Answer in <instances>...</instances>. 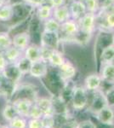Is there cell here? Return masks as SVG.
Instances as JSON below:
<instances>
[{"label": "cell", "instance_id": "cell-25", "mask_svg": "<svg viewBox=\"0 0 114 128\" xmlns=\"http://www.w3.org/2000/svg\"><path fill=\"white\" fill-rule=\"evenodd\" d=\"M14 64L18 68V69L20 70V73L24 75V74H29L31 66H32V62L30 60H28L27 58H26L24 56H22Z\"/></svg>", "mask_w": 114, "mask_h": 128}, {"label": "cell", "instance_id": "cell-29", "mask_svg": "<svg viewBox=\"0 0 114 128\" xmlns=\"http://www.w3.org/2000/svg\"><path fill=\"white\" fill-rule=\"evenodd\" d=\"M41 120H42L43 128H54L55 126V115L54 114H43Z\"/></svg>", "mask_w": 114, "mask_h": 128}, {"label": "cell", "instance_id": "cell-37", "mask_svg": "<svg viewBox=\"0 0 114 128\" xmlns=\"http://www.w3.org/2000/svg\"><path fill=\"white\" fill-rule=\"evenodd\" d=\"M49 2L54 9V8H55V7H59V6L64 5L65 4L66 0H49Z\"/></svg>", "mask_w": 114, "mask_h": 128}, {"label": "cell", "instance_id": "cell-33", "mask_svg": "<svg viewBox=\"0 0 114 128\" xmlns=\"http://www.w3.org/2000/svg\"><path fill=\"white\" fill-rule=\"evenodd\" d=\"M77 128H97V125L91 120H84L77 122Z\"/></svg>", "mask_w": 114, "mask_h": 128}, {"label": "cell", "instance_id": "cell-19", "mask_svg": "<svg viewBox=\"0 0 114 128\" xmlns=\"http://www.w3.org/2000/svg\"><path fill=\"white\" fill-rule=\"evenodd\" d=\"M100 75L103 82H107V83L113 84V82L114 81V64H104Z\"/></svg>", "mask_w": 114, "mask_h": 128}, {"label": "cell", "instance_id": "cell-14", "mask_svg": "<svg viewBox=\"0 0 114 128\" xmlns=\"http://www.w3.org/2000/svg\"><path fill=\"white\" fill-rule=\"evenodd\" d=\"M61 31L63 32L66 36L67 37H72L78 34L79 32V28L77 20H68L67 22H63L61 24ZM60 31V32H61Z\"/></svg>", "mask_w": 114, "mask_h": 128}, {"label": "cell", "instance_id": "cell-23", "mask_svg": "<svg viewBox=\"0 0 114 128\" xmlns=\"http://www.w3.org/2000/svg\"><path fill=\"white\" fill-rule=\"evenodd\" d=\"M44 26V31L49 32H55V34H59L61 31V23L55 20L53 17L46 20L43 24Z\"/></svg>", "mask_w": 114, "mask_h": 128}, {"label": "cell", "instance_id": "cell-40", "mask_svg": "<svg viewBox=\"0 0 114 128\" xmlns=\"http://www.w3.org/2000/svg\"><path fill=\"white\" fill-rule=\"evenodd\" d=\"M5 3H6V2H4V1H3V0H0V8H1L2 6H3V4H4Z\"/></svg>", "mask_w": 114, "mask_h": 128}, {"label": "cell", "instance_id": "cell-41", "mask_svg": "<svg viewBox=\"0 0 114 128\" xmlns=\"http://www.w3.org/2000/svg\"><path fill=\"white\" fill-rule=\"evenodd\" d=\"M0 128H10L8 125H4V126H0Z\"/></svg>", "mask_w": 114, "mask_h": 128}, {"label": "cell", "instance_id": "cell-13", "mask_svg": "<svg viewBox=\"0 0 114 128\" xmlns=\"http://www.w3.org/2000/svg\"><path fill=\"white\" fill-rule=\"evenodd\" d=\"M33 102H34L28 100V99H19V100L13 102V104L17 109L19 115L28 118L29 112H30V109L32 108V105L33 104Z\"/></svg>", "mask_w": 114, "mask_h": 128}, {"label": "cell", "instance_id": "cell-4", "mask_svg": "<svg viewBox=\"0 0 114 128\" xmlns=\"http://www.w3.org/2000/svg\"><path fill=\"white\" fill-rule=\"evenodd\" d=\"M48 74V62L43 59L32 62L29 74L33 78H43Z\"/></svg>", "mask_w": 114, "mask_h": 128}, {"label": "cell", "instance_id": "cell-38", "mask_svg": "<svg viewBox=\"0 0 114 128\" xmlns=\"http://www.w3.org/2000/svg\"><path fill=\"white\" fill-rule=\"evenodd\" d=\"M60 128H77V122L74 120H71L68 122L62 125Z\"/></svg>", "mask_w": 114, "mask_h": 128}, {"label": "cell", "instance_id": "cell-26", "mask_svg": "<svg viewBox=\"0 0 114 128\" xmlns=\"http://www.w3.org/2000/svg\"><path fill=\"white\" fill-rule=\"evenodd\" d=\"M8 126L10 128H27V118L18 115L8 122Z\"/></svg>", "mask_w": 114, "mask_h": 128}, {"label": "cell", "instance_id": "cell-17", "mask_svg": "<svg viewBox=\"0 0 114 128\" xmlns=\"http://www.w3.org/2000/svg\"><path fill=\"white\" fill-rule=\"evenodd\" d=\"M23 52L24 56L28 60H30L32 62L42 59L41 58V47L36 44L28 45L27 48Z\"/></svg>", "mask_w": 114, "mask_h": 128}, {"label": "cell", "instance_id": "cell-15", "mask_svg": "<svg viewBox=\"0 0 114 128\" xmlns=\"http://www.w3.org/2000/svg\"><path fill=\"white\" fill-rule=\"evenodd\" d=\"M3 54L7 59L8 62L9 64H14L23 56V51L12 45L4 51H3Z\"/></svg>", "mask_w": 114, "mask_h": 128}, {"label": "cell", "instance_id": "cell-20", "mask_svg": "<svg viewBox=\"0 0 114 128\" xmlns=\"http://www.w3.org/2000/svg\"><path fill=\"white\" fill-rule=\"evenodd\" d=\"M37 16L40 20L45 22L46 20L49 19L53 16V8L47 4H43L41 6L38 7L37 10Z\"/></svg>", "mask_w": 114, "mask_h": 128}, {"label": "cell", "instance_id": "cell-32", "mask_svg": "<svg viewBox=\"0 0 114 128\" xmlns=\"http://www.w3.org/2000/svg\"><path fill=\"white\" fill-rule=\"evenodd\" d=\"M104 93L107 105L114 108V86H112L107 92H104Z\"/></svg>", "mask_w": 114, "mask_h": 128}, {"label": "cell", "instance_id": "cell-6", "mask_svg": "<svg viewBox=\"0 0 114 128\" xmlns=\"http://www.w3.org/2000/svg\"><path fill=\"white\" fill-rule=\"evenodd\" d=\"M102 83H103V80L101 79L100 74H92L88 75L85 78L84 87L89 92H95V90H100L101 86H102Z\"/></svg>", "mask_w": 114, "mask_h": 128}, {"label": "cell", "instance_id": "cell-9", "mask_svg": "<svg viewBox=\"0 0 114 128\" xmlns=\"http://www.w3.org/2000/svg\"><path fill=\"white\" fill-rule=\"evenodd\" d=\"M69 10L72 19L75 20H78L87 13L85 4L83 1H72V3L70 4Z\"/></svg>", "mask_w": 114, "mask_h": 128}, {"label": "cell", "instance_id": "cell-36", "mask_svg": "<svg viewBox=\"0 0 114 128\" xmlns=\"http://www.w3.org/2000/svg\"><path fill=\"white\" fill-rule=\"evenodd\" d=\"M27 4L32 6V7H39L44 3V0H24Z\"/></svg>", "mask_w": 114, "mask_h": 128}, {"label": "cell", "instance_id": "cell-21", "mask_svg": "<svg viewBox=\"0 0 114 128\" xmlns=\"http://www.w3.org/2000/svg\"><path fill=\"white\" fill-rule=\"evenodd\" d=\"M66 62L65 58H64L63 55L61 52H60L58 50H53L51 52L50 56L48 60V62L50 64L51 66L55 68H59Z\"/></svg>", "mask_w": 114, "mask_h": 128}, {"label": "cell", "instance_id": "cell-10", "mask_svg": "<svg viewBox=\"0 0 114 128\" xmlns=\"http://www.w3.org/2000/svg\"><path fill=\"white\" fill-rule=\"evenodd\" d=\"M30 35L27 32H20V34H15L12 38V45L24 51L30 44Z\"/></svg>", "mask_w": 114, "mask_h": 128}, {"label": "cell", "instance_id": "cell-31", "mask_svg": "<svg viewBox=\"0 0 114 128\" xmlns=\"http://www.w3.org/2000/svg\"><path fill=\"white\" fill-rule=\"evenodd\" d=\"M105 23L107 28H114V7L107 10L105 16Z\"/></svg>", "mask_w": 114, "mask_h": 128}, {"label": "cell", "instance_id": "cell-1", "mask_svg": "<svg viewBox=\"0 0 114 128\" xmlns=\"http://www.w3.org/2000/svg\"><path fill=\"white\" fill-rule=\"evenodd\" d=\"M88 92L84 86H74L70 101V104L73 110L82 111L88 106L90 102Z\"/></svg>", "mask_w": 114, "mask_h": 128}, {"label": "cell", "instance_id": "cell-35", "mask_svg": "<svg viewBox=\"0 0 114 128\" xmlns=\"http://www.w3.org/2000/svg\"><path fill=\"white\" fill-rule=\"evenodd\" d=\"M9 64V63L8 62L7 59H6L5 56H3V52H0V74L4 71Z\"/></svg>", "mask_w": 114, "mask_h": 128}, {"label": "cell", "instance_id": "cell-12", "mask_svg": "<svg viewBox=\"0 0 114 128\" xmlns=\"http://www.w3.org/2000/svg\"><path fill=\"white\" fill-rule=\"evenodd\" d=\"M51 100H52L54 114H63L69 113L68 104L60 96H53Z\"/></svg>", "mask_w": 114, "mask_h": 128}, {"label": "cell", "instance_id": "cell-5", "mask_svg": "<svg viewBox=\"0 0 114 128\" xmlns=\"http://www.w3.org/2000/svg\"><path fill=\"white\" fill-rule=\"evenodd\" d=\"M95 115V118L98 123L101 124H114V109L110 106H106L101 109Z\"/></svg>", "mask_w": 114, "mask_h": 128}, {"label": "cell", "instance_id": "cell-18", "mask_svg": "<svg viewBox=\"0 0 114 128\" xmlns=\"http://www.w3.org/2000/svg\"><path fill=\"white\" fill-rule=\"evenodd\" d=\"M18 115H19V114H18L17 109H16L13 102H8L2 109V117L6 122H9L10 120H12Z\"/></svg>", "mask_w": 114, "mask_h": 128}, {"label": "cell", "instance_id": "cell-28", "mask_svg": "<svg viewBox=\"0 0 114 128\" xmlns=\"http://www.w3.org/2000/svg\"><path fill=\"white\" fill-rule=\"evenodd\" d=\"M83 2L85 4L87 12L95 14L98 11V10H100V6L97 0H84Z\"/></svg>", "mask_w": 114, "mask_h": 128}, {"label": "cell", "instance_id": "cell-16", "mask_svg": "<svg viewBox=\"0 0 114 128\" xmlns=\"http://www.w3.org/2000/svg\"><path fill=\"white\" fill-rule=\"evenodd\" d=\"M34 102L42 111L43 114H54L51 98H38Z\"/></svg>", "mask_w": 114, "mask_h": 128}, {"label": "cell", "instance_id": "cell-27", "mask_svg": "<svg viewBox=\"0 0 114 128\" xmlns=\"http://www.w3.org/2000/svg\"><path fill=\"white\" fill-rule=\"evenodd\" d=\"M12 46V38L6 32H0V52Z\"/></svg>", "mask_w": 114, "mask_h": 128}, {"label": "cell", "instance_id": "cell-24", "mask_svg": "<svg viewBox=\"0 0 114 128\" xmlns=\"http://www.w3.org/2000/svg\"><path fill=\"white\" fill-rule=\"evenodd\" d=\"M101 62L103 64L113 63L114 61V44L110 45L102 50L101 56Z\"/></svg>", "mask_w": 114, "mask_h": 128}, {"label": "cell", "instance_id": "cell-30", "mask_svg": "<svg viewBox=\"0 0 114 128\" xmlns=\"http://www.w3.org/2000/svg\"><path fill=\"white\" fill-rule=\"evenodd\" d=\"M43 115V114L42 111L39 109L38 107L37 106V104L33 102V104L32 105V108L30 109L27 119H41Z\"/></svg>", "mask_w": 114, "mask_h": 128}, {"label": "cell", "instance_id": "cell-43", "mask_svg": "<svg viewBox=\"0 0 114 128\" xmlns=\"http://www.w3.org/2000/svg\"><path fill=\"white\" fill-rule=\"evenodd\" d=\"M3 1H4V2H6V0H3Z\"/></svg>", "mask_w": 114, "mask_h": 128}, {"label": "cell", "instance_id": "cell-7", "mask_svg": "<svg viewBox=\"0 0 114 128\" xmlns=\"http://www.w3.org/2000/svg\"><path fill=\"white\" fill-rule=\"evenodd\" d=\"M1 74L3 78H5L6 80H8L14 84H16L20 81V80L21 79V76L23 75L14 63L9 64L4 71L2 72Z\"/></svg>", "mask_w": 114, "mask_h": 128}, {"label": "cell", "instance_id": "cell-34", "mask_svg": "<svg viewBox=\"0 0 114 128\" xmlns=\"http://www.w3.org/2000/svg\"><path fill=\"white\" fill-rule=\"evenodd\" d=\"M27 128H43L41 119H27Z\"/></svg>", "mask_w": 114, "mask_h": 128}, {"label": "cell", "instance_id": "cell-22", "mask_svg": "<svg viewBox=\"0 0 114 128\" xmlns=\"http://www.w3.org/2000/svg\"><path fill=\"white\" fill-rule=\"evenodd\" d=\"M14 10L9 4H4L0 8V22H8L13 17Z\"/></svg>", "mask_w": 114, "mask_h": 128}, {"label": "cell", "instance_id": "cell-42", "mask_svg": "<svg viewBox=\"0 0 114 128\" xmlns=\"http://www.w3.org/2000/svg\"><path fill=\"white\" fill-rule=\"evenodd\" d=\"M113 86H114V81L113 82Z\"/></svg>", "mask_w": 114, "mask_h": 128}, {"label": "cell", "instance_id": "cell-8", "mask_svg": "<svg viewBox=\"0 0 114 128\" xmlns=\"http://www.w3.org/2000/svg\"><path fill=\"white\" fill-rule=\"evenodd\" d=\"M59 75L64 82H67L71 80L76 75L77 69L70 62H65L61 67L58 68Z\"/></svg>", "mask_w": 114, "mask_h": 128}, {"label": "cell", "instance_id": "cell-2", "mask_svg": "<svg viewBox=\"0 0 114 128\" xmlns=\"http://www.w3.org/2000/svg\"><path fill=\"white\" fill-rule=\"evenodd\" d=\"M88 105V110L90 113H92L93 114H95L101 109H102L106 106H107L104 92L101 90V89L98 90H95V92H93L92 98H91L90 102H89Z\"/></svg>", "mask_w": 114, "mask_h": 128}, {"label": "cell", "instance_id": "cell-3", "mask_svg": "<svg viewBox=\"0 0 114 128\" xmlns=\"http://www.w3.org/2000/svg\"><path fill=\"white\" fill-rule=\"evenodd\" d=\"M95 20H96L95 14L87 12L85 15L83 16L79 20H77L78 28H79V31L86 34H92L95 28Z\"/></svg>", "mask_w": 114, "mask_h": 128}, {"label": "cell", "instance_id": "cell-39", "mask_svg": "<svg viewBox=\"0 0 114 128\" xmlns=\"http://www.w3.org/2000/svg\"><path fill=\"white\" fill-rule=\"evenodd\" d=\"M97 128H114V124H101V123H96Z\"/></svg>", "mask_w": 114, "mask_h": 128}, {"label": "cell", "instance_id": "cell-11", "mask_svg": "<svg viewBox=\"0 0 114 128\" xmlns=\"http://www.w3.org/2000/svg\"><path fill=\"white\" fill-rule=\"evenodd\" d=\"M52 17L55 20H56L59 23H63L67 22L71 17V13H70L69 7L67 5H61L59 7H55L53 9V16Z\"/></svg>", "mask_w": 114, "mask_h": 128}]
</instances>
